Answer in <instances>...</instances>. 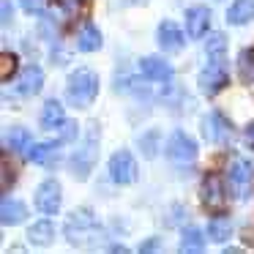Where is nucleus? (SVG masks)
Returning <instances> with one entry per match:
<instances>
[{
  "label": "nucleus",
  "mask_w": 254,
  "mask_h": 254,
  "mask_svg": "<svg viewBox=\"0 0 254 254\" xmlns=\"http://www.w3.org/2000/svg\"><path fill=\"white\" fill-rule=\"evenodd\" d=\"M99 96V74L90 68H77L71 71L66 82V99L71 107H90Z\"/></svg>",
  "instance_id": "f257e3e1"
},
{
  "label": "nucleus",
  "mask_w": 254,
  "mask_h": 254,
  "mask_svg": "<svg viewBox=\"0 0 254 254\" xmlns=\"http://www.w3.org/2000/svg\"><path fill=\"white\" fill-rule=\"evenodd\" d=\"M96 150H99V131H96V123H90L88 134H85V139H82V145H79L77 153L71 156V172L79 178V181H85V178H88V172L93 170Z\"/></svg>",
  "instance_id": "f03ea898"
},
{
  "label": "nucleus",
  "mask_w": 254,
  "mask_h": 254,
  "mask_svg": "<svg viewBox=\"0 0 254 254\" xmlns=\"http://www.w3.org/2000/svg\"><path fill=\"white\" fill-rule=\"evenodd\" d=\"M96 230H99V221H96L93 210H90V208H77L66 219V230H63V232H66L68 243L79 246V243H85V238L93 235Z\"/></svg>",
  "instance_id": "7ed1b4c3"
},
{
  "label": "nucleus",
  "mask_w": 254,
  "mask_h": 254,
  "mask_svg": "<svg viewBox=\"0 0 254 254\" xmlns=\"http://www.w3.org/2000/svg\"><path fill=\"white\" fill-rule=\"evenodd\" d=\"M227 82H230V71H227L224 58H210V63L199 74V90L205 96H216L221 88H227Z\"/></svg>",
  "instance_id": "20e7f679"
},
{
  "label": "nucleus",
  "mask_w": 254,
  "mask_h": 254,
  "mask_svg": "<svg viewBox=\"0 0 254 254\" xmlns=\"http://www.w3.org/2000/svg\"><path fill=\"white\" fill-rule=\"evenodd\" d=\"M164 153L170 161H178V164H189V161L197 159V142L194 137H189L186 131H172L167 137V145H164Z\"/></svg>",
  "instance_id": "39448f33"
},
{
  "label": "nucleus",
  "mask_w": 254,
  "mask_h": 254,
  "mask_svg": "<svg viewBox=\"0 0 254 254\" xmlns=\"http://www.w3.org/2000/svg\"><path fill=\"white\" fill-rule=\"evenodd\" d=\"M61 183L55 181V178H47L44 183H41L39 189H36V210H41V213L52 216L61 210Z\"/></svg>",
  "instance_id": "423d86ee"
},
{
  "label": "nucleus",
  "mask_w": 254,
  "mask_h": 254,
  "mask_svg": "<svg viewBox=\"0 0 254 254\" xmlns=\"http://www.w3.org/2000/svg\"><path fill=\"white\" fill-rule=\"evenodd\" d=\"M139 175L137 170V161H134V156L128 153V150H118V153H112L110 159V178L115 183H134Z\"/></svg>",
  "instance_id": "0eeeda50"
},
{
  "label": "nucleus",
  "mask_w": 254,
  "mask_h": 254,
  "mask_svg": "<svg viewBox=\"0 0 254 254\" xmlns=\"http://www.w3.org/2000/svg\"><path fill=\"white\" fill-rule=\"evenodd\" d=\"M202 131H205V139L213 145H224L227 139L232 137V123L227 121L221 112H210V115L202 118Z\"/></svg>",
  "instance_id": "6e6552de"
},
{
  "label": "nucleus",
  "mask_w": 254,
  "mask_h": 254,
  "mask_svg": "<svg viewBox=\"0 0 254 254\" xmlns=\"http://www.w3.org/2000/svg\"><path fill=\"white\" fill-rule=\"evenodd\" d=\"M210 30V8L208 6H191L186 11V33L189 39H202Z\"/></svg>",
  "instance_id": "1a4fd4ad"
},
{
  "label": "nucleus",
  "mask_w": 254,
  "mask_h": 254,
  "mask_svg": "<svg viewBox=\"0 0 254 254\" xmlns=\"http://www.w3.org/2000/svg\"><path fill=\"white\" fill-rule=\"evenodd\" d=\"M139 71H142V77L153 79V82H170L172 79V66L159 55L142 58V61H139Z\"/></svg>",
  "instance_id": "9d476101"
},
{
  "label": "nucleus",
  "mask_w": 254,
  "mask_h": 254,
  "mask_svg": "<svg viewBox=\"0 0 254 254\" xmlns=\"http://www.w3.org/2000/svg\"><path fill=\"white\" fill-rule=\"evenodd\" d=\"M44 88V71L39 66H25L17 79V93L19 96H33Z\"/></svg>",
  "instance_id": "9b49d317"
},
{
  "label": "nucleus",
  "mask_w": 254,
  "mask_h": 254,
  "mask_svg": "<svg viewBox=\"0 0 254 254\" xmlns=\"http://www.w3.org/2000/svg\"><path fill=\"white\" fill-rule=\"evenodd\" d=\"M159 47L167 52H181L183 50V33L181 28H178L175 22H170V19H164V22L159 25Z\"/></svg>",
  "instance_id": "f8f14e48"
},
{
  "label": "nucleus",
  "mask_w": 254,
  "mask_h": 254,
  "mask_svg": "<svg viewBox=\"0 0 254 254\" xmlns=\"http://www.w3.org/2000/svg\"><path fill=\"white\" fill-rule=\"evenodd\" d=\"M227 178H230L232 189L246 191L249 183H252V164H249L246 159H232L230 161V170H227Z\"/></svg>",
  "instance_id": "ddd939ff"
},
{
  "label": "nucleus",
  "mask_w": 254,
  "mask_h": 254,
  "mask_svg": "<svg viewBox=\"0 0 254 254\" xmlns=\"http://www.w3.org/2000/svg\"><path fill=\"white\" fill-rule=\"evenodd\" d=\"M101 44H104V39H101V30L96 28L93 22L82 25V30H79V36H77V50H79V52H99Z\"/></svg>",
  "instance_id": "4468645a"
},
{
  "label": "nucleus",
  "mask_w": 254,
  "mask_h": 254,
  "mask_svg": "<svg viewBox=\"0 0 254 254\" xmlns=\"http://www.w3.org/2000/svg\"><path fill=\"white\" fill-rule=\"evenodd\" d=\"M58 148H61V139H58V142H36V145H30L28 159L36 161V164L50 167V164H55V159H58Z\"/></svg>",
  "instance_id": "2eb2a0df"
},
{
  "label": "nucleus",
  "mask_w": 254,
  "mask_h": 254,
  "mask_svg": "<svg viewBox=\"0 0 254 254\" xmlns=\"http://www.w3.org/2000/svg\"><path fill=\"white\" fill-rule=\"evenodd\" d=\"M254 19V0H235L227 8V22L230 25H246Z\"/></svg>",
  "instance_id": "dca6fc26"
},
{
  "label": "nucleus",
  "mask_w": 254,
  "mask_h": 254,
  "mask_svg": "<svg viewBox=\"0 0 254 254\" xmlns=\"http://www.w3.org/2000/svg\"><path fill=\"white\" fill-rule=\"evenodd\" d=\"M25 216H28V210H25V205L19 202V199H11V197L3 199V205H0V219H3L6 227L25 221Z\"/></svg>",
  "instance_id": "f3484780"
},
{
  "label": "nucleus",
  "mask_w": 254,
  "mask_h": 254,
  "mask_svg": "<svg viewBox=\"0 0 254 254\" xmlns=\"http://www.w3.org/2000/svg\"><path fill=\"white\" fill-rule=\"evenodd\" d=\"M66 123V112H63V104L58 99H50L41 110V126L44 128H58Z\"/></svg>",
  "instance_id": "a211bd4d"
},
{
  "label": "nucleus",
  "mask_w": 254,
  "mask_h": 254,
  "mask_svg": "<svg viewBox=\"0 0 254 254\" xmlns=\"http://www.w3.org/2000/svg\"><path fill=\"white\" fill-rule=\"evenodd\" d=\"M52 238H55V224L47 221V219L36 221L28 230V241L33 243V246H47V243H52Z\"/></svg>",
  "instance_id": "6ab92c4d"
},
{
  "label": "nucleus",
  "mask_w": 254,
  "mask_h": 254,
  "mask_svg": "<svg viewBox=\"0 0 254 254\" xmlns=\"http://www.w3.org/2000/svg\"><path fill=\"white\" fill-rule=\"evenodd\" d=\"M208 235L210 241L216 243H224L232 238V219H227V216H213V219L208 221Z\"/></svg>",
  "instance_id": "aec40b11"
},
{
  "label": "nucleus",
  "mask_w": 254,
  "mask_h": 254,
  "mask_svg": "<svg viewBox=\"0 0 254 254\" xmlns=\"http://www.w3.org/2000/svg\"><path fill=\"white\" fill-rule=\"evenodd\" d=\"M202 199H205V202H210V205H219L221 199H224L221 181L216 175H210V178H205V181H202Z\"/></svg>",
  "instance_id": "412c9836"
},
{
  "label": "nucleus",
  "mask_w": 254,
  "mask_h": 254,
  "mask_svg": "<svg viewBox=\"0 0 254 254\" xmlns=\"http://www.w3.org/2000/svg\"><path fill=\"white\" fill-rule=\"evenodd\" d=\"M202 249H205V235L197 227H186V230H183L181 252H202Z\"/></svg>",
  "instance_id": "4be33fe9"
},
{
  "label": "nucleus",
  "mask_w": 254,
  "mask_h": 254,
  "mask_svg": "<svg viewBox=\"0 0 254 254\" xmlns=\"http://www.w3.org/2000/svg\"><path fill=\"white\" fill-rule=\"evenodd\" d=\"M238 74H241L243 82H254V47H249L238 55Z\"/></svg>",
  "instance_id": "5701e85b"
},
{
  "label": "nucleus",
  "mask_w": 254,
  "mask_h": 254,
  "mask_svg": "<svg viewBox=\"0 0 254 254\" xmlns=\"http://www.w3.org/2000/svg\"><path fill=\"white\" fill-rule=\"evenodd\" d=\"M6 145L11 150H25L30 145V131L28 128H22V126H14V128H8V134H6Z\"/></svg>",
  "instance_id": "b1692460"
},
{
  "label": "nucleus",
  "mask_w": 254,
  "mask_h": 254,
  "mask_svg": "<svg viewBox=\"0 0 254 254\" xmlns=\"http://www.w3.org/2000/svg\"><path fill=\"white\" fill-rule=\"evenodd\" d=\"M224 50H227V39H224V33H213L208 39V44H205V52H208V58H219V55H224Z\"/></svg>",
  "instance_id": "393cba45"
},
{
  "label": "nucleus",
  "mask_w": 254,
  "mask_h": 254,
  "mask_svg": "<svg viewBox=\"0 0 254 254\" xmlns=\"http://www.w3.org/2000/svg\"><path fill=\"white\" fill-rule=\"evenodd\" d=\"M3 71H0V79L3 82H8L11 79V71H17V55H11V52H3Z\"/></svg>",
  "instance_id": "a878e982"
},
{
  "label": "nucleus",
  "mask_w": 254,
  "mask_h": 254,
  "mask_svg": "<svg viewBox=\"0 0 254 254\" xmlns=\"http://www.w3.org/2000/svg\"><path fill=\"white\" fill-rule=\"evenodd\" d=\"M19 3H22V8L28 14H39L47 8V0H19Z\"/></svg>",
  "instance_id": "bb28decb"
},
{
  "label": "nucleus",
  "mask_w": 254,
  "mask_h": 254,
  "mask_svg": "<svg viewBox=\"0 0 254 254\" xmlns=\"http://www.w3.org/2000/svg\"><path fill=\"white\" fill-rule=\"evenodd\" d=\"M77 137V123H63V134H61V142H68V139Z\"/></svg>",
  "instance_id": "cd10ccee"
},
{
  "label": "nucleus",
  "mask_w": 254,
  "mask_h": 254,
  "mask_svg": "<svg viewBox=\"0 0 254 254\" xmlns=\"http://www.w3.org/2000/svg\"><path fill=\"white\" fill-rule=\"evenodd\" d=\"M3 191H8V183H11V167H8V161H3Z\"/></svg>",
  "instance_id": "c85d7f7f"
},
{
  "label": "nucleus",
  "mask_w": 254,
  "mask_h": 254,
  "mask_svg": "<svg viewBox=\"0 0 254 254\" xmlns=\"http://www.w3.org/2000/svg\"><path fill=\"white\" fill-rule=\"evenodd\" d=\"M11 22V0H3V25Z\"/></svg>",
  "instance_id": "c756f323"
},
{
  "label": "nucleus",
  "mask_w": 254,
  "mask_h": 254,
  "mask_svg": "<svg viewBox=\"0 0 254 254\" xmlns=\"http://www.w3.org/2000/svg\"><path fill=\"white\" fill-rule=\"evenodd\" d=\"M153 249H159V243H156V238H150L148 243H142V246H139V252H153Z\"/></svg>",
  "instance_id": "7c9ffc66"
},
{
  "label": "nucleus",
  "mask_w": 254,
  "mask_h": 254,
  "mask_svg": "<svg viewBox=\"0 0 254 254\" xmlns=\"http://www.w3.org/2000/svg\"><path fill=\"white\" fill-rule=\"evenodd\" d=\"M246 142H249V145H252V148H254V123H252V126H249V128H246Z\"/></svg>",
  "instance_id": "2f4dec72"
}]
</instances>
